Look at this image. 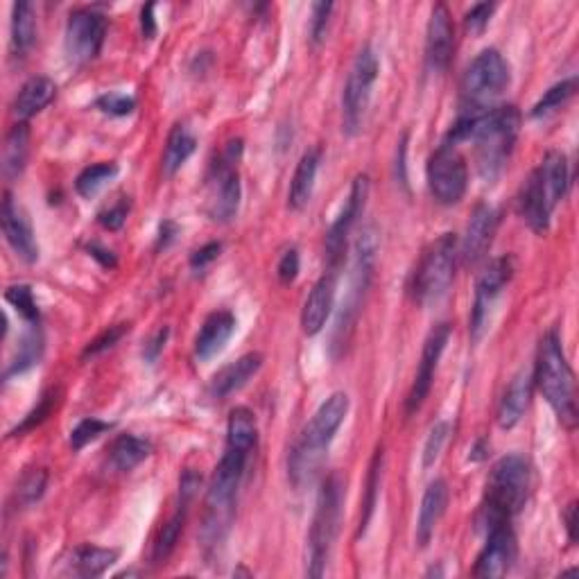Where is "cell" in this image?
I'll return each instance as SVG.
<instances>
[{"mask_svg": "<svg viewBox=\"0 0 579 579\" xmlns=\"http://www.w3.org/2000/svg\"><path fill=\"white\" fill-rule=\"evenodd\" d=\"M521 132V111L514 105L489 107L475 114H462L448 132V143L471 141L475 148V163L485 181H496L514 152V143Z\"/></svg>", "mask_w": 579, "mask_h": 579, "instance_id": "cell-1", "label": "cell"}, {"mask_svg": "<svg viewBox=\"0 0 579 579\" xmlns=\"http://www.w3.org/2000/svg\"><path fill=\"white\" fill-rule=\"evenodd\" d=\"M347 414L349 396L344 392H335L319 405L313 419L301 430L297 444L292 446L288 457V473L292 485L297 489H306L317 480L328 455V448H331V442L335 439V432L342 428Z\"/></svg>", "mask_w": 579, "mask_h": 579, "instance_id": "cell-2", "label": "cell"}, {"mask_svg": "<svg viewBox=\"0 0 579 579\" xmlns=\"http://www.w3.org/2000/svg\"><path fill=\"white\" fill-rule=\"evenodd\" d=\"M532 469L521 455H505L494 464L487 480L485 503L480 509V525L485 532L496 525L512 523V518L530 498Z\"/></svg>", "mask_w": 579, "mask_h": 579, "instance_id": "cell-3", "label": "cell"}, {"mask_svg": "<svg viewBox=\"0 0 579 579\" xmlns=\"http://www.w3.org/2000/svg\"><path fill=\"white\" fill-rule=\"evenodd\" d=\"M534 385L539 387L543 399L555 410L561 426L573 430L577 426V401H575V374L555 331L543 337L534 367Z\"/></svg>", "mask_w": 579, "mask_h": 579, "instance_id": "cell-4", "label": "cell"}, {"mask_svg": "<svg viewBox=\"0 0 579 579\" xmlns=\"http://www.w3.org/2000/svg\"><path fill=\"white\" fill-rule=\"evenodd\" d=\"M378 252V233L374 229H365L358 238L356 247H353V265H351V281L349 292L344 295V301L340 306V313L335 319L333 328V340H331V353L337 358L340 353L347 349V344L353 335V328L358 324L362 301L369 290L371 274H374V261Z\"/></svg>", "mask_w": 579, "mask_h": 579, "instance_id": "cell-5", "label": "cell"}, {"mask_svg": "<svg viewBox=\"0 0 579 579\" xmlns=\"http://www.w3.org/2000/svg\"><path fill=\"white\" fill-rule=\"evenodd\" d=\"M344 505V482L337 473H331L324 480L322 489L317 494V507L308 534V555H306V575L322 577L331 557L333 543L340 530Z\"/></svg>", "mask_w": 579, "mask_h": 579, "instance_id": "cell-6", "label": "cell"}, {"mask_svg": "<svg viewBox=\"0 0 579 579\" xmlns=\"http://www.w3.org/2000/svg\"><path fill=\"white\" fill-rule=\"evenodd\" d=\"M457 236L444 233L432 243L412 276V297L421 306L439 304L451 290L457 263Z\"/></svg>", "mask_w": 579, "mask_h": 579, "instance_id": "cell-7", "label": "cell"}, {"mask_svg": "<svg viewBox=\"0 0 579 579\" xmlns=\"http://www.w3.org/2000/svg\"><path fill=\"white\" fill-rule=\"evenodd\" d=\"M509 82H512V68L507 59L496 48L482 50L462 77L460 91L466 114L491 107V102L507 91Z\"/></svg>", "mask_w": 579, "mask_h": 579, "instance_id": "cell-8", "label": "cell"}, {"mask_svg": "<svg viewBox=\"0 0 579 579\" xmlns=\"http://www.w3.org/2000/svg\"><path fill=\"white\" fill-rule=\"evenodd\" d=\"M378 55L371 46H362L351 64V71L342 93V129L344 134L356 136L369 111L371 91L378 80Z\"/></svg>", "mask_w": 579, "mask_h": 579, "instance_id": "cell-9", "label": "cell"}, {"mask_svg": "<svg viewBox=\"0 0 579 579\" xmlns=\"http://www.w3.org/2000/svg\"><path fill=\"white\" fill-rule=\"evenodd\" d=\"M243 154V141H229L227 148L222 150L220 159L213 163L209 175V215L213 222H231L238 215L240 197H243V188H240L238 175V161Z\"/></svg>", "mask_w": 579, "mask_h": 579, "instance_id": "cell-10", "label": "cell"}, {"mask_svg": "<svg viewBox=\"0 0 579 579\" xmlns=\"http://www.w3.org/2000/svg\"><path fill=\"white\" fill-rule=\"evenodd\" d=\"M426 175L430 195L435 197V202L442 206L462 202L466 188H469V168H466V161L462 152L457 150V145L448 141L439 145L428 161Z\"/></svg>", "mask_w": 579, "mask_h": 579, "instance_id": "cell-11", "label": "cell"}, {"mask_svg": "<svg viewBox=\"0 0 579 579\" xmlns=\"http://www.w3.org/2000/svg\"><path fill=\"white\" fill-rule=\"evenodd\" d=\"M512 276H514V261L509 256L494 258V261H491L478 276L473 306H471V322H469L473 342H478L482 333L487 331L491 308H494L500 292L505 290V285L512 281Z\"/></svg>", "mask_w": 579, "mask_h": 579, "instance_id": "cell-12", "label": "cell"}, {"mask_svg": "<svg viewBox=\"0 0 579 579\" xmlns=\"http://www.w3.org/2000/svg\"><path fill=\"white\" fill-rule=\"evenodd\" d=\"M369 197V177L358 175L353 179L347 202H344L342 211L337 213L335 222L326 233V265L328 272H337V267L344 261V252H347V240L351 236L353 227H356L358 218L365 211Z\"/></svg>", "mask_w": 579, "mask_h": 579, "instance_id": "cell-13", "label": "cell"}, {"mask_svg": "<svg viewBox=\"0 0 579 579\" xmlns=\"http://www.w3.org/2000/svg\"><path fill=\"white\" fill-rule=\"evenodd\" d=\"M107 37V19L95 10H77L68 16L64 48L73 64L82 66L100 55Z\"/></svg>", "mask_w": 579, "mask_h": 579, "instance_id": "cell-14", "label": "cell"}, {"mask_svg": "<svg viewBox=\"0 0 579 579\" xmlns=\"http://www.w3.org/2000/svg\"><path fill=\"white\" fill-rule=\"evenodd\" d=\"M448 340H451V326L448 324L435 326L426 337L417 376H414L410 394H408V399H405V414H408V417H412L414 412H419L421 405L426 403L428 394L432 390V380H435L437 365H439V360H442V353L446 349Z\"/></svg>", "mask_w": 579, "mask_h": 579, "instance_id": "cell-15", "label": "cell"}, {"mask_svg": "<svg viewBox=\"0 0 579 579\" xmlns=\"http://www.w3.org/2000/svg\"><path fill=\"white\" fill-rule=\"evenodd\" d=\"M516 559V537L512 523L496 525L487 530V543L475 561L473 575L482 579L505 577Z\"/></svg>", "mask_w": 579, "mask_h": 579, "instance_id": "cell-16", "label": "cell"}, {"mask_svg": "<svg viewBox=\"0 0 579 579\" xmlns=\"http://www.w3.org/2000/svg\"><path fill=\"white\" fill-rule=\"evenodd\" d=\"M0 224H3V236L12 252L21 258L23 263L34 265L39 261V243L34 236L32 222L23 206L14 200L12 193H5L3 213H0Z\"/></svg>", "mask_w": 579, "mask_h": 579, "instance_id": "cell-17", "label": "cell"}, {"mask_svg": "<svg viewBox=\"0 0 579 579\" xmlns=\"http://www.w3.org/2000/svg\"><path fill=\"white\" fill-rule=\"evenodd\" d=\"M455 50L453 16L444 3L432 7L426 30V62L432 73H444L451 66Z\"/></svg>", "mask_w": 579, "mask_h": 579, "instance_id": "cell-18", "label": "cell"}, {"mask_svg": "<svg viewBox=\"0 0 579 579\" xmlns=\"http://www.w3.org/2000/svg\"><path fill=\"white\" fill-rule=\"evenodd\" d=\"M498 224H500V213L491 204H480L478 209L473 211L469 224H466V233H464L462 249H460L466 265L480 263L482 258L487 256L491 243H494Z\"/></svg>", "mask_w": 579, "mask_h": 579, "instance_id": "cell-19", "label": "cell"}, {"mask_svg": "<svg viewBox=\"0 0 579 579\" xmlns=\"http://www.w3.org/2000/svg\"><path fill=\"white\" fill-rule=\"evenodd\" d=\"M555 209L557 206L550 202L539 170H534L523 184L521 193H518V215L534 233H546L550 229V218Z\"/></svg>", "mask_w": 579, "mask_h": 579, "instance_id": "cell-20", "label": "cell"}, {"mask_svg": "<svg viewBox=\"0 0 579 579\" xmlns=\"http://www.w3.org/2000/svg\"><path fill=\"white\" fill-rule=\"evenodd\" d=\"M335 295H337V272H326L322 279H319L301 310V328H304L306 335H317L324 331V326L331 317L335 308Z\"/></svg>", "mask_w": 579, "mask_h": 579, "instance_id": "cell-21", "label": "cell"}, {"mask_svg": "<svg viewBox=\"0 0 579 579\" xmlns=\"http://www.w3.org/2000/svg\"><path fill=\"white\" fill-rule=\"evenodd\" d=\"M233 331H236V317L229 310H215L204 319L200 333L195 337V358L206 362L218 356L227 347Z\"/></svg>", "mask_w": 579, "mask_h": 579, "instance_id": "cell-22", "label": "cell"}, {"mask_svg": "<svg viewBox=\"0 0 579 579\" xmlns=\"http://www.w3.org/2000/svg\"><path fill=\"white\" fill-rule=\"evenodd\" d=\"M263 367V356L261 353H247V356L238 358L236 362H231L224 369H220L218 374L213 376L209 385V394L215 401L227 399V396L236 394L243 390V387L252 380L258 371Z\"/></svg>", "mask_w": 579, "mask_h": 579, "instance_id": "cell-23", "label": "cell"}, {"mask_svg": "<svg viewBox=\"0 0 579 579\" xmlns=\"http://www.w3.org/2000/svg\"><path fill=\"white\" fill-rule=\"evenodd\" d=\"M448 485L446 480H435L430 482L426 494H423L421 500V507H419V518H417V534H414V539H417V546L419 548H428L430 539L435 537V530L439 521H442V516L446 514V507H448Z\"/></svg>", "mask_w": 579, "mask_h": 579, "instance_id": "cell-24", "label": "cell"}, {"mask_svg": "<svg viewBox=\"0 0 579 579\" xmlns=\"http://www.w3.org/2000/svg\"><path fill=\"white\" fill-rule=\"evenodd\" d=\"M55 95H57V84L50 80V77L46 75L30 77V80L21 86V91L16 93L12 114L16 120H19V123H28L30 118L41 114V111L55 100Z\"/></svg>", "mask_w": 579, "mask_h": 579, "instance_id": "cell-25", "label": "cell"}, {"mask_svg": "<svg viewBox=\"0 0 579 579\" xmlns=\"http://www.w3.org/2000/svg\"><path fill=\"white\" fill-rule=\"evenodd\" d=\"M532 390H534V378L530 371H518L512 378V383L500 399L498 408V426L503 430H512L518 421L523 419V414L530 408L532 401Z\"/></svg>", "mask_w": 579, "mask_h": 579, "instance_id": "cell-26", "label": "cell"}, {"mask_svg": "<svg viewBox=\"0 0 579 579\" xmlns=\"http://www.w3.org/2000/svg\"><path fill=\"white\" fill-rule=\"evenodd\" d=\"M319 163H322V150H308L304 157L299 159L288 193V206L292 211L306 209L310 200H313Z\"/></svg>", "mask_w": 579, "mask_h": 579, "instance_id": "cell-27", "label": "cell"}, {"mask_svg": "<svg viewBox=\"0 0 579 579\" xmlns=\"http://www.w3.org/2000/svg\"><path fill=\"white\" fill-rule=\"evenodd\" d=\"M30 154V129L28 123H16L5 136L3 145V175L14 181L23 175Z\"/></svg>", "mask_w": 579, "mask_h": 579, "instance_id": "cell-28", "label": "cell"}, {"mask_svg": "<svg viewBox=\"0 0 579 579\" xmlns=\"http://www.w3.org/2000/svg\"><path fill=\"white\" fill-rule=\"evenodd\" d=\"M120 552L116 548L80 546L71 555V573L77 577H100L116 564Z\"/></svg>", "mask_w": 579, "mask_h": 579, "instance_id": "cell-29", "label": "cell"}, {"mask_svg": "<svg viewBox=\"0 0 579 579\" xmlns=\"http://www.w3.org/2000/svg\"><path fill=\"white\" fill-rule=\"evenodd\" d=\"M150 455H152V444L148 442V439H141L136 435H120L109 451L111 464H114V469L120 473L134 471L136 466L148 460Z\"/></svg>", "mask_w": 579, "mask_h": 579, "instance_id": "cell-30", "label": "cell"}, {"mask_svg": "<svg viewBox=\"0 0 579 579\" xmlns=\"http://www.w3.org/2000/svg\"><path fill=\"white\" fill-rule=\"evenodd\" d=\"M197 148V138L186 125H175L168 136L166 152H163V172L168 177L175 175L177 170L184 168V163L193 157Z\"/></svg>", "mask_w": 579, "mask_h": 579, "instance_id": "cell-31", "label": "cell"}, {"mask_svg": "<svg viewBox=\"0 0 579 579\" xmlns=\"http://www.w3.org/2000/svg\"><path fill=\"white\" fill-rule=\"evenodd\" d=\"M188 505L190 503H186V500H179L177 512L172 514L166 521V525H163L159 530L157 539H154V548H152L154 564H163V561H166L172 552H175L181 532H184L186 518H188Z\"/></svg>", "mask_w": 579, "mask_h": 579, "instance_id": "cell-32", "label": "cell"}, {"mask_svg": "<svg viewBox=\"0 0 579 579\" xmlns=\"http://www.w3.org/2000/svg\"><path fill=\"white\" fill-rule=\"evenodd\" d=\"M41 356H43V335L39 331V324H30V331L21 337L19 349H16L12 362L5 369V380L25 374V371L32 369L34 365H39Z\"/></svg>", "mask_w": 579, "mask_h": 579, "instance_id": "cell-33", "label": "cell"}, {"mask_svg": "<svg viewBox=\"0 0 579 579\" xmlns=\"http://www.w3.org/2000/svg\"><path fill=\"white\" fill-rule=\"evenodd\" d=\"M37 41V14L30 3H14L12 7V48L16 55H25Z\"/></svg>", "mask_w": 579, "mask_h": 579, "instance_id": "cell-34", "label": "cell"}, {"mask_svg": "<svg viewBox=\"0 0 579 579\" xmlns=\"http://www.w3.org/2000/svg\"><path fill=\"white\" fill-rule=\"evenodd\" d=\"M380 478H383V448L378 446V451L374 455V460L369 464V475H367V485H365V500H362V512H360V525L356 537H365L367 527L374 518L376 505H378V491H380Z\"/></svg>", "mask_w": 579, "mask_h": 579, "instance_id": "cell-35", "label": "cell"}, {"mask_svg": "<svg viewBox=\"0 0 579 579\" xmlns=\"http://www.w3.org/2000/svg\"><path fill=\"white\" fill-rule=\"evenodd\" d=\"M116 175H118L116 163L109 161L95 163V166H89L80 172V177L75 181V190L84 197V200H93V197L98 195Z\"/></svg>", "mask_w": 579, "mask_h": 579, "instance_id": "cell-36", "label": "cell"}, {"mask_svg": "<svg viewBox=\"0 0 579 579\" xmlns=\"http://www.w3.org/2000/svg\"><path fill=\"white\" fill-rule=\"evenodd\" d=\"M575 91H577V80H575V77H570V80L555 84L552 89H548L546 93H543V98L537 102V105L532 107L530 116L532 118H546L550 114H555V111H559L570 98H573Z\"/></svg>", "mask_w": 579, "mask_h": 579, "instance_id": "cell-37", "label": "cell"}, {"mask_svg": "<svg viewBox=\"0 0 579 579\" xmlns=\"http://www.w3.org/2000/svg\"><path fill=\"white\" fill-rule=\"evenodd\" d=\"M46 487H48V473L43 469H30L19 480V487H16V500H19V505L30 507L37 503V500H41L43 494H46Z\"/></svg>", "mask_w": 579, "mask_h": 579, "instance_id": "cell-38", "label": "cell"}, {"mask_svg": "<svg viewBox=\"0 0 579 579\" xmlns=\"http://www.w3.org/2000/svg\"><path fill=\"white\" fill-rule=\"evenodd\" d=\"M5 299H7V304L16 308V313H19L25 322L39 324V319H41L39 306H37V301H34L30 285H12V288L5 290Z\"/></svg>", "mask_w": 579, "mask_h": 579, "instance_id": "cell-39", "label": "cell"}, {"mask_svg": "<svg viewBox=\"0 0 579 579\" xmlns=\"http://www.w3.org/2000/svg\"><path fill=\"white\" fill-rule=\"evenodd\" d=\"M111 428H114V423H109V421H102V419H95V417H89V419H84L77 423V426L71 430V446H73V451H82V448L86 444H91L98 439L100 435H105V432H109Z\"/></svg>", "mask_w": 579, "mask_h": 579, "instance_id": "cell-40", "label": "cell"}, {"mask_svg": "<svg viewBox=\"0 0 579 579\" xmlns=\"http://www.w3.org/2000/svg\"><path fill=\"white\" fill-rule=\"evenodd\" d=\"M448 435H451V423L448 421H437L435 426L430 428L426 446H423V469H430V466L439 460V455H442L448 442Z\"/></svg>", "mask_w": 579, "mask_h": 579, "instance_id": "cell-41", "label": "cell"}, {"mask_svg": "<svg viewBox=\"0 0 579 579\" xmlns=\"http://www.w3.org/2000/svg\"><path fill=\"white\" fill-rule=\"evenodd\" d=\"M95 109H100L102 114H107V116L123 118V116L134 114V109H136V100H134V95L111 91V93L100 95V98L95 100Z\"/></svg>", "mask_w": 579, "mask_h": 579, "instance_id": "cell-42", "label": "cell"}, {"mask_svg": "<svg viewBox=\"0 0 579 579\" xmlns=\"http://www.w3.org/2000/svg\"><path fill=\"white\" fill-rule=\"evenodd\" d=\"M55 403H57V394H55V392H46V394H43L37 408H34V410L28 414V417L23 419L21 426H16V430H12V435H23V432L37 428L39 423H43V421H46V419L50 417V412H53Z\"/></svg>", "mask_w": 579, "mask_h": 579, "instance_id": "cell-43", "label": "cell"}, {"mask_svg": "<svg viewBox=\"0 0 579 579\" xmlns=\"http://www.w3.org/2000/svg\"><path fill=\"white\" fill-rule=\"evenodd\" d=\"M129 331V326H125V324H118V326H109L105 333H102L100 337H95L93 342H89V347L84 349V353H82V358L86 360V358H95V356H100V353H105L107 349H111V347H116L118 344V340L120 337H123L125 333Z\"/></svg>", "mask_w": 579, "mask_h": 579, "instance_id": "cell-44", "label": "cell"}, {"mask_svg": "<svg viewBox=\"0 0 579 579\" xmlns=\"http://www.w3.org/2000/svg\"><path fill=\"white\" fill-rule=\"evenodd\" d=\"M333 3H315L313 5V19H310V41L319 46L326 39L328 23H331Z\"/></svg>", "mask_w": 579, "mask_h": 579, "instance_id": "cell-45", "label": "cell"}, {"mask_svg": "<svg viewBox=\"0 0 579 579\" xmlns=\"http://www.w3.org/2000/svg\"><path fill=\"white\" fill-rule=\"evenodd\" d=\"M494 12H496V5H494V3L473 5L471 10L466 12V19H464L466 30H469L471 34H482V32H485L487 25H489L491 16H494Z\"/></svg>", "mask_w": 579, "mask_h": 579, "instance_id": "cell-46", "label": "cell"}, {"mask_svg": "<svg viewBox=\"0 0 579 579\" xmlns=\"http://www.w3.org/2000/svg\"><path fill=\"white\" fill-rule=\"evenodd\" d=\"M299 267H301V261H299L297 247H290V249H285L283 256L279 258L276 276H279V281L283 285H290V283H295V279L299 276Z\"/></svg>", "mask_w": 579, "mask_h": 579, "instance_id": "cell-47", "label": "cell"}, {"mask_svg": "<svg viewBox=\"0 0 579 579\" xmlns=\"http://www.w3.org/2000/svg\"><path fill=\"white\" fill-rule=\"evenodd\" d=\"M127 215H129V202H127V197H123L118 204L109 206L107 211H102L98 215V222L109 231H118L127 222Z\"/></svg>", "mask_w": 579, "mask_h": 579, "instance_id": "cell-48", "label": "cell"}, {"mask_svg": "<svg viewBox=\"0 0 579 579\" xmlns=\"http://www.w3.org/2000/svg\"><path fill=\"white\" fill-rule=\"evenodd\" d=\"M222 252V243H209L200 249H195L193 256H190V270L195 274L204 272L213 261H218V256Z\"/></svg>", "mask_w": 579, "mask_h": 579, "instance_id": "cell-49", "label": "cell"}, {"mask_svg": "<svg viewBox=\"0 0 579 579\" xmlns=\"http://www.w3.org/2000/svg\"><path fill=\"white\" fill-rule=\"evenodd\" d=\"M200 485H202V475L193 469H186L184 473H181V480H179V500L193 503Z\"/></svg>", "mask_w": 579, "mask_h": 579, "instance_id": "cell-50", "label": "cell"}, {"mask_svg": "<svg viewBox=\"0 0 579 579\" xmlns=\"http://www.w3.org/2000/svg\"><path fill=\"white\" fill-rule=\"evenodd\" d=\"M168 335H170V328H159L157 333H154L148 342H145V349H143V356L148 362H157V358L166 349V342H168Z\"/></svg>", "mask_w": 579, "mask_h": 579, "instance_id": "cell-51", "label": "cell"}, {"mask_svg": "<svg viewBox=\"0 0 579 579\" xmlns=\"http://www.w3.org/2000/svg\"><path fill=\"white\" fill-rule=\"evenodd\" d=\"M154 10H157V5L150 3V5H145L141 12V30L145 39H154V34H157V19H154Z\"/></svg>", "mask_w": 579, "mask_h": 579, "instance_id": "cell-52", "label": "cell"}, {"mask_svg": "<svg viewBox=\"0 0 579 579\" xmlns=\"http://www.w3.org/2000/svg\"><path fill=\"white\" fill-rule=\"evenodd\" d=\"M177 233H179V227L175 222L172 220H166L161 224V229H159V243H157V247L161 249H166V247H170L172 243H175V238H177Z\"/></svg>", "mask_w": 579, "mask_h": 579, "instance_id": "cell-53", "label": "cell"}, {"mask_svg": "<svg viewBox=\"0 0 579 579\" xmlns=\"http://www.w3.org/2000/svg\"><path fill=\"white\" fill-rule=\"evenodd\" d=\"M405 152H408V134L401 138L399 143V159H396V177H399L401 184H408V175H405Z\"/></svg>", "mask_w": 579, "mask_h": 579, "instance_id": "cell-54", "label": "cell"}, {"mask_svg": "<svg viewBox=\"0 0 579 579\" xmlns=\"http://www.w3.org/2000/svg\"><path fill=\"white\" fill-rule=\"evenodd\" d=\"M89 254L95 258V261H100L102 267H114L116 265L114 252H109V249H102L100 245H91Z\"/></svg>", "mask_w": 579, "mask_h": 579, "instance_id": "cell-55", "label": "cell"}, {"mask_svg": "<svg viewBox=\"0 0 579 579\" xmlns=\"http://www.w3.org/2000/svg\"><path fill=\"white\" fill-rule=\"evenodd\" d=\"M566 530H568V537L570 541H577V503H570L566 509Z\"/></svg>", "mask_w": 579, "mask_h": 579, "instance_id": "cell-56", "label": "cell"}, {"mask_svg": "<svg viewBox=\"0 0 579 579\" xmlns=\"http://www.w3.org/2000/svg\"><path fill=\"white\" fill-rule=\"evenodd\" d=\"M482 446H485V442H478V444H475L473 453H471V460H473V462H480V460H485V457H487V453L482 451Z\"/></svg>", "mask_w": 579, "mask_h": 579, "instance_id": "cell-57", "label": "cell"}]
</instances>
